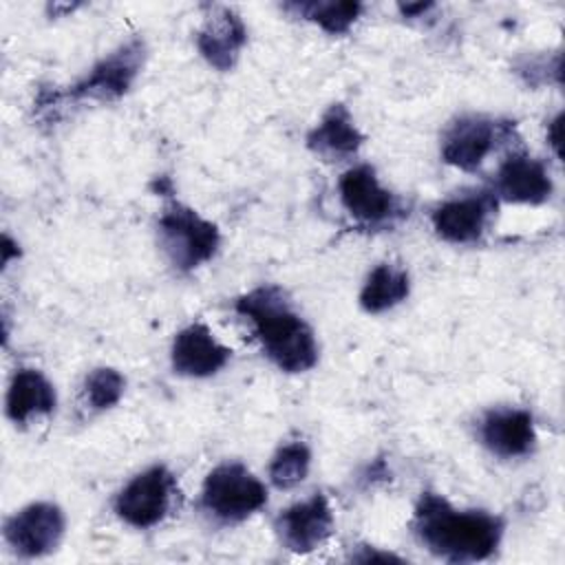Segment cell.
<instances>
[{"label": "cell", "mask_w": 565, "mask_h": 565, "mask_svg": "<svg viewBox=\"0 0 565 565\" xmlns=\"http://www.w3.org/2000/svg\"><path fill=\"white\" fill-rule=\"evenodd\" d=\"M66 519L60 505L49 501L29 503L4 521V541L9 547L24 556L38 558L53 552L64 536Z\"/></svg>", "instance_id": "7"}, {"label": "cell", "mask_w": 565, "mask_h": 565, "mask_svg": "<svg viewBox=\"0 0 565 565\" xmlns=\"http://www.w3.org/2000/svg\"><path fill=\"white\" fill-rule=\"evenodd\" d=\"M413 530L441 561L475 563L497 552L503 521L486 510H457L441 494L424 492L413 512Z\"/></svg>", "instance_id": "1"}, {"label": "cell", "mask_w": 565, "mask_h": 565, "mask_svg": "<svg viewBox=\"0 0 565 565\" xmlns=\"http://www.w3.org/2000/svg\"><path fill=\"white\" fill-rule=\"evenodd\" d=\"M260 342L265 355L287 373H302L316 366L318 344L311 327L294 311L287 294L276 285H263L236 300Z\"/></svg>", "instance_id": "2"}, {"label": "cell", "mask_w": 565, "mask_h": 565, "mask_svg": "<svg viewBox=\"0 0 565 565\" xmlns=\"http://www.w3.org/2000/svg\"><path fill=\"white\" fill-rule=\"evenodd\" d=\"M481 444L497 457L530 455L536 444L532 413L525 408H492L479 422Z\"/></svg>", "instance_id": "14"}, {"label": "cell", "mask_w": 565, "mask_h": 565, "mask_svg": "<svg viewBox=\"0 0 565 565\" xmlns=\"http://www.w3.org/2000/svg\"><path fill=\"white\" fill-rule=\"evenodd\" d=\"M497 201L499 199L492 194V190H472L450 196L433 210V230L448 243H477L497 210Z\"/></svg>", "instance_id": "8"}, {"label": "cell", "mask_w": 565, "mask_h": 565, "mask_svg": "<svg viewBox=\"0 0 565 565\" xmlns=\"http://www.w3.org/2000/svg\"><path fill=\"white\" fill-rule=\"evenodd\" d=\"M232 358V351L223 347L207 324L192 322L183 327L170 349V362L177 375L183 377H210L218 373Z\"/></svg>", "instance_id": "13"}, {"label": "cell", "mask_w": 565, "mask_h": 565, "mask_svg": "<svg viewBox=\"0 0 565 565\" xmlns=\"http://www.w3.org/2000/svg\"><path fill=\"white\" fill-rule=\"evenodd\" d=\"M265 503V483L238 461H225L212 468L201 488V508L223 523L245 521Z\"/></svg>", "instance_id": "4"}, {"label": "cell", "mask_w": 565, "mask_h": 565, "mask_svg": "<svg viewBox=\"0 0 565 565\" xmlns=\"http://www.w3.org/2000/svg\"><path fill=\"white\" fill-rule=\"evenodd\" d=\"M172 494V472L166 466H150L121 488L115 499V512L132 527H152L168 514Z\"/></svg>", "instance_id": "6"}, {"label": "cell", "mask_w": 565, "mask_h": 565, "mask_svg": "<svg viewBox=\"0 0 565 565\" xmlns=\"http://www.w3.org/2000/svg\"><path fill=\"white\" fill-rule=\"evenodd\" d=\"M561 121H563V115L558 113V115L547 124V141H550V146L554 148L556 157H561Z\"/></svg>", "instance_id": "22"}, {"label": "cell", "mask_w": 565, "mask_h": 565, "mask_svg": "<svg viewBox=\"0 0 565 565\" xmlns=\"http://www.w3.org/2000/svg\"><path fill=\"white\" fill-rule=\"evenodd\" d=\"M411 291V278L402 267L382 263L371 269L360 291V305L369 313H382L406 300Z\"/></svg>", "instance_id": "18"}, {"label": "cell", "mask_w": 565, "mask_h": 565, "mask_svg": "<svg viewBox=\"0 0 565 565\" xmlns=\"http://www.w3.org/2000/svg\"><path fill=\"white\" fill-rule=\"evenodd\" d=\"M554 183L547 166L525 152H512L499 166L492 194L508 203L539 205L552 196Z\"/></svg>", "instance_id": "12"}, {"label": "cell", "mask_w": 565, "mask_h": 565, "mask_svg": "<svg viewBox=\"0 0 565 565\" xmlns=\"http://www.w3.org/2000/svg\"><path fill=\"white\" fill-rule=\"evenodd\" d=\"M278 541L296 554L318 550L333 530V512L322 492L285 508L274 523Z\"/></svg>", "instance_id": "11"}, {"label": "cell", "mask_w": 565, "mask_h": 565, "mask_svg": "<svg viewBox=\"0 0 565 565\" xmlns=\"http://www.w3.org/2000/svg\"><path fill=\"white\" fill-rule=\"evenodd\" d=\"M146 60V44L139 38L128 40L106 57H102L77 84L64 93L73 99H119L137 79Z\"/></svg>", "instance_id": "5"}, {"label": "cell", "mask_w": 565, "mask_h": 565, "mask_svg": "<svg viewBox=\"0 0 565 565\" xmlns=\"http://www.w3.org/2000/svg\"><path fill=\"white\" fill-rule=\"evenodd\" d=\"M124 386H126V380L119 371L99 366V369L90 371L84 380V402L93 411L113 408L121 399Z\"/></svg>", "instance_id": "21"}, {"label": "cell", "mask_w": 565, "mask_h": 565, "mask_svg": "<svg viewBox=\"0 0 565 565\" xmlns=\"http://www.w3.org/2000/svg\"><path fill=\"white\" fill-rule=\"evenodd\" d=\"M55 388L38 369H18L7 391V417L15 424H26L38 415H49L55 408Z\"/></svg>", "instance_id": "17"}, {"label": "cell", "mask_w": 565, "mask_h": 565, "mask_svg": "<svg viewBox=\"0 0 565 565\" xmlns=\"http://www.w3.org/2000/svg\"><path fill=\"white\" fill-rule=\"evenodd\" d=\"M364 137L344 104H331L307 135V148L324 161H344L358 152Z\"/></svg>", "instance_id": "16"}, {"label": "cell", "mask_w": 565, "mask_h": 565, "mask_svg": "<svg viewBox=\"0 0 565 565\" xmlns=\"http://www.w3.org/2000/svg\"><path fill=\"white\" fill-rule=\"evenodd\" d=\"M157 230L161 249L181 271H190L207 263L221 245L218 227L183 203H170L161 212Z\"/></svg>", "instance_id": "3"}, {"label": "cell", "mask_w": 565, "mask_h": 565, "mask_svg": "<svg viewBox=\"0 0 565 565\" xmlns=\"http://www.w3.org/2000/svg\"><path fill=\"white\" fill-rule=\"evenodd\" d=\"M247 42L241 15L230 7H212L196 31V49L205 62L218 71H230Z\"/></svg>", "instance_id": "15"}, {"label": "cell", "mask_w": 565, "mask_h": 565, "mask_svg": "<svg viewBox=\"0 0 565 565\" xmlns=\"http://www.w3.org/2000/svg\"><path fill=\"white\" fill-rule=\"evenodd\" d=\"M311 466V450L302 441L285 444L276 450L269 463V479L276 488L289 490L305 481Z\"/></svg>", "instance_id": "20"}, {"label": "cell", "mask_w": 565, "mask_h": 565, "mask_svg": "<svg viewBox=\"0 0 565 565\" xmlns=\"http://www.w3.org/2000/svg\"><path fill=\"white\" fill-rule=\"evenodd\" d=\"M285 11H294V15H300L305 20L316 22L320 29H324L331 35L347 33L351 24L360 18L362 4L360 2H291L285 4Z\"/></svg>", "instance_id": "19"}, {"label": "cell", "mask_w": 565, "mask_h": 565, "mask_svg": "<svg viewBox=\"0 0 565 565\" xmlns=\"http://www.w3.org/2000/svg\"><path fill=\"white\" fill-rule=\"evenodd\" d=\"M505 130L508 126L486 115H461L441 137V159L459 170L472 172L494 150L497 139Z\"/></svg>", "instance_id": "10"}, {"label": "cell", "mask_w": 565, "mask_h": 565, "mask_svg": "<svg viewBox=\"0 0 565 565\" xmlns=\"http://www.w3.org/2000/svg\"><path fill=\"white\" fill-rule=\"evenodd\" d=\"M364 550V554H358L355 556V561H364V563H369V561H395V563H399L402 558H397L395 554H386V552H375V550H371L369 545H364L362 547Z\"/></svg>", "instance_id": "23"}, {"label": "cell", "mask_w": 565, "mask_h": 565, "mask_svg": "<svg viewBox=\"0 0 565 565\" xmlns=\"http://www.w3.org/2000/svg\"><path fill=\"white\" fill-rule=\"evenodd\" d=\"M338 194L344 210L362 225L377 227L399 216V205L393 192L382 188L371 166L360 163L342 172L338 181Z\"/></svg>", "instance_id": "9"}]
</instances>
